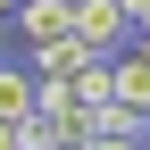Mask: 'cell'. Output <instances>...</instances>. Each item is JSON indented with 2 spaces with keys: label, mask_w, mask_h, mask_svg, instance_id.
Masks as SVG:
<instances>
[{
  "label": "cell",
  "mask_w": 150,
  "mask_h": 150,
  "mask_svg": "<svg viewBox=\"0 0 150 150\" xmlns=\"http://www.w3.org/2000/svg\"><path fill=\"white\" fill-rule=\"evenodd\" d=\"M75 42H83V50H100V59H117V50L134 42V25H125V8H117V0H75Z\"/></svg>",
  "instance_id": "1"
},
{
  "label": "cell",
  "mask_w": 150,
  "mask_h": 150,
  "mask_svg": "<svg viewBox=\"0 0 150 150\" xmlns=\"http://www.w3.org/2000/svg\"><path fill=\"white\" fill-rule=\"evenodd\" d=\"M17 33H25L33 50L75 42V0H25V8H17Z\"/></svg>",
  "instance_id": "2"
},
{
  "label": "cell",
  "mask_w": 150,
  "mask_h": 150,
  "mask_svg": "<svg viewBox=\"0 0 150 150\" xmlns=\"http://www.w3.org/2000/svg\"><path fill=\"white\" fill-rule=\"evenodd\" d=\"M108 83H117V100L134 108V117H150V59L142 50H117V59H108Z\"/></svg>",
  "instance_id": "3"
},
{
  "label": "cell",
  "mask_w": 150,
  "mask_h": 150,
  "mask_svg": "<svg viewBox=\"0 0 150 150\" xmlns=\"http://www.w3.org/2000/svg\"><path fill=\"white\" fill-rule=\"evenodd\" d=\"M33 125H67V134H83V108H75V92L33 75Z\"/></svg>",
  "instance_id": "4"
},
{
  "label": "cell",
  "mask_w": 150,
  "mask_h": 150,
  "mask_svg": "<svg viewBox=\"0 0 150 150\" xmlns=\"http://www.w3.org/2000/svg\"><path fill=\"white\" fill-rule=\"evenodd\" d=\"M33 117V75L17 59H0V125H25Z\"/></svg>",
  "instance_id": "5"
},
{
  "label": "cell",
  "mask_w": 150,
  "mask_h": 150,
  "mask_svg": "<svg viewBox=\"0 0 150 150\" xmlns=\"http://www.w3.org/2000/svg\"><path fill=\"white\" fill-rule=\"evenodd\" d=\"M67 92H75V108H83V117H92V108H108V100H117V83H108V59H83V67L67 75Z\"/></svg>",
  "instance_id": "6"
},
{
  "label": "cell",
  "mask_w": 150,
  "mask_h": 150,
  "mask_svg": "<svg viewBox=\"0 0 150 150\" xmlns=\"http://www.w3.org/2000/svg\"><path fill=\"white\" fill-rule=\"evenodd\" d=\"M83 150H142V142H117V134H92Z\"/></svg>",
  "instance_id": "7"
},
{
  "label": "cell",
  "mask_w": 150,
  "mask_h": 150,
  "mask_svg": "<svg viewBox=\"0 0 150 150\" xmlns=\"http://www.w3.org/2000/svg\"><path fill=\"white\" fill-rule=\"evenodd\" d=\"M0 150H25V125H0Z\"/></svg>",
  "instance_id": "8"
},
{
  "label": "cell",
  "mask_w": 150,
  "mask_h": 150,
  "mask_svg": "<svg viewBox=\"0 0 150 150\" xmlns=\"http://www.w3.org/2000/svg\"><path fill=\"white\" fill-rule=\"evenodd\" d=\"M8 8H25V0H8Z\"/></svg>",
  "instance_id": "9"
}]
</instances>
